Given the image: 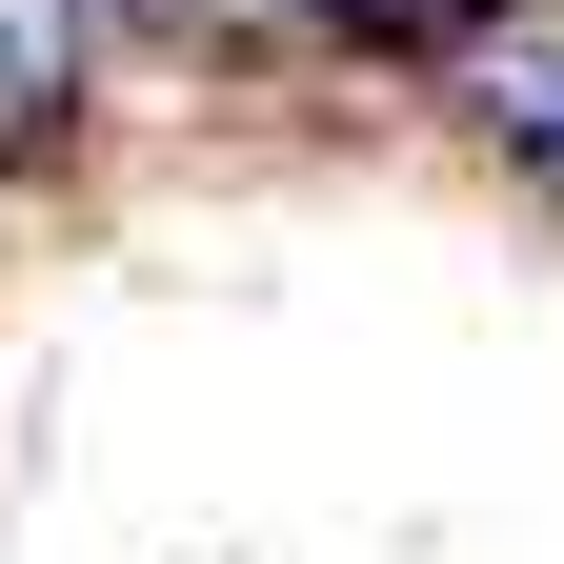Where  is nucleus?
I'll return each mask as SVG.
<instances>
[{"mask_svg":"<svg viewBox=\"0 0 564 564\" xmlns=\"http://www.w3.org/2000/svg\"><path fill=\"white\" fill-rule=\"evenodd\" d=\"M303 21H343V41H484L505 0H303Z\"/></svg>","mask_w":564,"mask_h":564,"instance_id":"nucleus-3","label":"nucleus"},{"mask_svg":"<svg viewBox=\"0 0 564 564\" xmlns=\"http://www.w3.org/2000/svg\"><path fill=\"white\" fill-rule=\"evenodd\" d=\"M464 82L505 101V121L544 141V182H564V41H524V21H484V41H464Z\"/></svg>","mask_w":564,"mask_h":564,"instance_id":"nucleus-2","label":"nucleus"},{"mask_svg":"<svg viewBox=\"0 0 564 564\" xmlns=\"http://www.w3.org/2000/svg\"><path fill=\"white\" fill-rule=\"evenodd\" d=\"M101 82V0H0V162H41Z\"/></svg>","mask_w":564,"mask_h":564,"instance_id":"nucleus-1","label":"nucleus"}]
</instances>
